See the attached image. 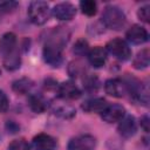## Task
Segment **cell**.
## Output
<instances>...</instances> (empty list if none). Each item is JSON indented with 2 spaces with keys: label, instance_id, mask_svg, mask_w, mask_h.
<instances>
[{
  "label": "cell",
  "instance_id": "cell-15",
  "mask_svg": "<svg viewBox=\"0 0 150 150\" xmlns=\"http://www.w3.org/2000/svg\"><path fill=\"white\" fill-rule=\"evenodd\" d=\"M28 104L29 108L38 114L43 112L48 108V102L41 95H30L28 98Z\"/></svg>",
  "mask_w": 150,
  "mask_h": 150
},
{
  "label": "cell",
  "instance_id": "cell-18",
  "mask_svg": "<svg viewBox=\"0 0 150 150\" xmlns=\"http://www.w3.org/2000/svg\"><path fill=\"white\" fill-rule=\"evenodd\" d=\"M13 90L18 94H27L32 87H33V82L29 80V79H20V80H16L13 82Z\"/></svg>",
  "mask_w": 150,
  "mask_h": 150
},
{
  "label": "cell",
  "instance_id": "cell-4",
  "mask_svg": "<svg viewBox=\"0 0 150 150\" xmlns=\"http://www.w3.org/2000/svg\"><path fill=\"white\" fill-rule=\"evenodd\" d=\"M28 16L35 25H43L50 16V9L45 1H33L28 7Z\"/></svg>",
  "mask_w": 150,
  "mask_h": 150
},
{
  "label": "cell",
  "instance_id": "cell-3",
  "mask_svg": "<svg viewBox=\"0 0 150 150\" xmlns=\"http://www.w3.org/2000/svg\"><path fill=\"white\" fill-rule=\"evenodd\" d=\"M102 22L104 23L105 27L114 29V30H120L125 26L127 19L122 9H120L116 6H107L102 13Z\"/></svg>",
  "mask_w": 150,
  "mask_h": 150
},
{
  "label": "cell",
  "instance_id": "cell-11",
  "mask_svg": "<svg viewBox=\"0 0 150 150\" xmlns=\"http://www.w3.org/2000/svg\"><path fill=\"white\" fill-rule=\"evenodd\" d=\"M148 38H149V35H148L146 29L139 25L131 26L127 32L128 41H130L134 45H142L148 41Z\"/></svg>",
  "mask_w": 150,
  "mask_h": 150
},
{
  "label": "cell",
  "instance_id": "cell-5",
  "mask_svg": "<svg viewBox=\"0 0 150 150\" xmlns=\"http://www.w3.org/2000/svg\"><path fill=\"white\" fill-rule=\"evenodd\" d=\"M107 50L121 61H125L131 56V49L129 45L122 39H112L107 43Z\"/></svg>",
  "mask_w": 150,
  "mask_h": 150
},
{
  "label": "cell",
  "instance_id": "cell-7",
  "mask_svg": "<svg viewBox=\"0 0 150 150\" xmlns=\"http://www.w3.org/2000/svg\"><path fill=\"white\" fill-rule=\"evenodd\" d=\"M95 138L90 135H81L73 138L68 144V150H94Z\"/></svg>",
  "mask_w": 150,
  "mask_h": 150
},
{
  "label": "cell",
  "instance_id": "cell-24",
  "mask_svg": "<svg viewBox=\"0 0 150 150\" xmlns=\"http://www.w3.org/2000/svg\"><path fill=\"white\" fill-rule=\"evenodd\" d=\"M84 83H86V84H83V86H84L88 90H96L97 87H98V81H97V79H96V77H93V76L87 77V79L84 80Z\"/></svg>",
  "mask_w": 150,
  "mask_h": 150
},
{
  "label": "cell",
  "instance_id": "cell-9",
  "mask_svg": "<svg viewBox=\"0 0 150 150\" xmlns=\"http://www.w3.org/2000/svg\"><path fill=\"white\" fill-rule=\"evenodd\" d=\"M76 14V8L69 2H61L54 6L53 15L59 20H71Z\"/></svg>",
  "mask_w": 150,
  "mask_h": 150
},
{
  "label": "cell",
  "instance_id": "cell-14",
  "mask_svg": "<svg viewBox=\"0 0 150 150\" xmlns=\"http://www.w3.org/2000/svg\"><path fill=\"white\" fill-rule=\"evenodd\" d=\"M88 60L93 67L100 68V67L104 66V63L107 61V50L102 47H95L89 50Z\"/></svg>",
  "mask_w": 150,
  "mask_h": 150
},
{
  "label": "cell",
  "instance_id": "cell-16",
  "mask_svg": "<svg viewBox=\"0 0 150 150\" xmlns=\"http://www.w3.org/2000/svg\"><path fill=\"white\" fill-rule=\"evenodd\" d=\"M108 105L107 101L103 100V98H91V100H88L86 101L83 104H82V109L84 111H88V112H101L105 107Z\"/></svg>",
  "mask_w": 150,
  "mask_h": 150
},
{
  "label": "cell",
  "instance_id": "cell-26",
  "mask_svg": "<svg viewBox=\"0 0 150 150\" xmlns=\"http://www.w3.org/2000/svg\"><path fill=\"white\" fill-rule=\"evenodd\" d=\"M16 2H13V1H6V2H0V9L2 11H11V9H14L16 7Z\"/></svg>",
  "mask_w": 150,
  "mask_h": 150
},
{
  "label": "cell",
  "instance_id": "cell-22",
  "mask_svg": "<svg viewBox=\"0 0 150 150\" xmlns=\"http://www.w3.org/2000/svg\"><path fill=\"white\" fill-rule=\"evenodd\" d=\"M8 150H29V145L23 138H19L11 142V144L8 145Z\"/></svg>",
  "mask_w": 150,
  "mask_h": 150
},
{
  "label": "cell",
  "instance_id": "cell-6",
  "mask_svg": "<svg viewBox=\"0 0 150 150\" xmlns=\"http://www.w3.org/2000/svg\"><path fill=\"white\" fill-rule=\"evenodd\" d=\"M124 116H125V109H124L121 104L107 105V107L101 111V117H102L105 122H108V123L120 122Z\"/></svg>",
  "mask_w": 150,
  "mask_h": 150
},
{
  "label": "cell",
  "instance_id": "cell-20",
  "mask_svg": "<svg viewBox=\"0 0 150 150\" xmlns=\"http://www.w3.org/2000/svg\"><path fill=\"white\" fill-rule=\"evenodd\" d=\"M54 114L59 115V116H61L63 118H70V117H73L75 115V110L69 105H60L57 108L55 107Z\"/></svg>",
  "mask_w": 150,
  "mask_h": 150
},
{
  "label": "cell",
  "instance_id": "cell-2",
  "mask_svg": "<svg viewBox=\"0 0 150 150\" xmlns=\"http://www.w3.org/2000/svg\"><path fill=\"white\" fill-rule=\"evenodd\" d=\"M0 56L7 70H15L21 64L16 36L13 33H5L0 38Z\"/></svg>",
  "mask_w": 150,
  "mask_h": 150
},
{
  "label": "cell",
  "instance_id": "cell-13",
  "mask_svg": "<svg viewBox=\"0 0 150 150\" xmlns=\"http://www.w3.org/2000/svg\"><path fill=\"white\" fill-rule=\"evenodd\" d=\"M137 130V125H136V121L132 116H125L120 121L118 124V132L121 136L123 137H131L135 135Z\"/></svg>",
  "mask_w": 150,
  "mask_h": 150
},
{
  "label": "cell",
  "instance_id": "cell-27",
  "mask_svg": "<svg viewBox=\"0 0 150 150\" xmlns=\"http://www.w3.org/2000/svg\"><path fill=\"white\" fill-rule=\"evenodd\" d=\"M141 125L143 127V129H144L146 132L149 131V118H148V116L142 117V120H141Z\"/></svg>",
  "mask_w": 150,
  "mask_h": 150
},
{
  "label": "cell",
  "instance_id": "cell-1",
  "mask_svg": "<svg viewBox=\"0 0 150 150\" xmlns=\"http://www.w3.org/2000/svg\"><path fill=\"white\" fill-rule=\"evenodd\" d=\"M69 33L66 27L54 28L48 35L43 47V59L52 67H59L62 62V49L67 45Z\"/></svg>",
  "mask_w": 150,
  "mask_h": 150
},
{
  "label": "cell",
  "instance_id": "cell-12",
  "mask_svg": "<svg viewBox=\"0 0 150 150\" xmlns=\"http://www.w3.org/2000/svg\"><path fill=\"white\" fill-rule=\"evenodd\" d=\"M33 148L34 150H55L56 141L47 134H39L33 138Z\"/></svg>",
  "mask_w": 150,
  "mask_h": 150
},
{
  "label": "cell",
  "instance_id": "cell-25",
  "mask_svg": "<svg viewBox=\"0 0 150 150\" xmlns=\"http://www.w3.org/2000/svg\"><path fill=\"white\" fill-rule=\"evenodd\" d=\"M8 109V98L4 91L0 90V112H5Z\"/></svg>",
  "mask_w": 150,
  "mask_h": 150
},
{
  "label": "cell",
  "instance_id": "cell-17",
  "mask_svg": "<svg viewBox=\"0 0 150 150\" xmlns=\"http://www.w3.org/2000/svg\"><path fill=\"white\" fill-rule=\"evenodd\" d=\"M149 63H150V52L146 48L138 52V54L135 56L132 62L134 68L136 69H144L149 66Z\"/></svg>",
  "mask_w": 150,
  "mask_h": 150
},
{
  "label": "cell",
  "instance_id": "cell-10",
  "mask_svg": "<svg viewBox=\"0 0 150 150\" xmlns=\"http://www.w3.org/2000/svg\"><path fill=\"white\" fill-rule=\"evenodd\" d=\"M57 93H59V96L64 100H76L81 96V90L71 81H66L61 83L57 87Z\"/></svg>",
  "mask_w": 150,
  "mask_h": 150
},
{
  "label": "cell",
  "instance_id": "cell-21",
  "mask_svg": "<svg viewBox=\"0 0 150 150\" xmlns=\"http://www.w3.org/2000/svg\"><path fill=\"white\" fill-rule=\"evenodd\" d=\"M73 52L76 54V55H84L87 53H89V46H88V42L86 40H79L75 45H74V49Z\"/></svg>",
  "mask_w": 150,
  "mask_h": 150
},
{
  "label": "cell",
  "instance_id": "cell-23",
  "mask_svg": "<svg viewBox=\"0 0 150 150\" xmlns=\"http://www.w3.org/2000/svg\"><path fill=\"white\" fill-rule=\"evenodd\" d=\"M138 18L144 21V22H149L150 21V7L149 6H143L138 9Z\"/></svg>",
  "mask_w": 150,
  "mask_h": 150
},
{
  "label": "cell",
  "instance_id": "cell-19",
  "mask_svg": "<svg viewBox=\"0 0 150 150\" xmlns=\"http://www.w3.org/2000/svg\"><path fill=\"white\" fill-rule=\"evenodd\" d=\"M80 8H81L83 14L89 15V16L95 15L96 12H97V5L93 0H83V1H81L80 2Z\"/></svg>",
  "mask_w": 150,
  "mask_h": 150
},
{
  "label": "cell",
  "instance_id": "cell-8",
  "mask_svg": "<svg viewBox=\"0 0 150 150\" xmlns=\"http://www.w3.org/2000/svg\"><path fill=\"white\" fill-rule=\"evenodd\" d=\"M104 90L112 97H123L127 94V87L124 81L120 79H110L104 83Z\"/></svg>",
  "mask_w": 150,
  "mask_h": 150
}]
</instances>
